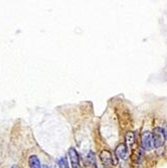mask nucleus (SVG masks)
I'll use <instances>...</instances> for the list:
<instances>
[{
	"label": "nucleus",
	"mask_w": 167,
	"mask_h": 168,
	"mask_svg": "<svg viewBox=\"0 0 167 168\" xmlns=\"http://www.w3.org/2000/svg\"><path fill=\"white\" fill-rule=\"evenodd\" d=\"M68 156H70V160L73 168H82L80 164V156H79V153L76 152L75 148L72 147L68 149Z\"/></svg>",
	"instance_id": "obj_4"
},
{
	"label": "nucleus",
	"mask_w": 167,
	"mask_h": 168,
	"mask_svg": "<svg viewBox=\"0 0 167 168\" xmlns=\"http://www.w3.org/2000/svg\"><path fill=\"white\" fill-rule=\"evenodd\" d=\"M152 141H153V147H155V148L162 147L164 145L165 138H164L162 128H160V127L154 128L153 133H152Z\"/></svg>",
	"instance_id": "obj_1"
},
{
	"label": "nucleus",
	"mask_w": 167,
	"mask_h": 168,
	"mask_svg": "<svg viewBox=\"0 0 167 168\" xmlns=\"http://www.w3.org/2000/svg\"><path fill=\"white\" fill-rule=\"evenodd\" d=\"M57 164H59V168H70L68 167V161L67 157H62L57 160Z\"/></svg>",
	"instance_id": "obj_9"
},
{
	"label": "nucleus",
	"mask_w": 167,
	"mask_h": 168,
	"mask_svg": "<svg viewBox=\"0 0 167 168\" xmlns=\"http://www.w3.org/2000/svg\"><path fill=\"white\" fill-rule=\"evenodd\" d=\"M11 168H18V167H17V166H15V165H14V166H12Z\"/></svg>",
	"instance_id": "obj_11"
},
{
	"label": "nucleus",
	"mask_w": 167,
	"mask_h": 168,
	"mask_svg": "<svg viewBox=\"0 0 167 168\" xmlns=\"http://www.w3.org/2000/svg\"><path fill=\"white\" fill-rule=\"evenodd\" d=\"M100 159H101V161H102V164L106 168H111L115 164L113 156H112V154H111L110 151H108V150L101 151V153H100Z\"/></svg>",
	"instance_id": "obj_2"
},
{
	"label": "nucleus",
	"mask_w": 167,
	"mask_h": 168,
	"mask_svg": "<svg viewBox=\"0 0 167 168\" xmlns=\"http://www.w3.org/2000/svg\"><path fill=\"white\" fill-rule=\"evenodd\" d=\"M142 147L145 150H151L153 148V141H152V133L149 131H146L142 134Z\"/></svg>",
	"instance_id": "obj_3"
},
{
	"label": "nucleus",
	"mask_w": 167,
	"mask_h": 168,
	"mask_svg": "<svg viewBox=\"0 0 167 168\" xmlns=\"http://www.w3.org/2000/svg\"><path fill=\"white\" fill-rule=\"evenodd\" d=\"M115 154L119 159L121 160H126L129 157V150H128L127 145L125 144H119L117 146L116 150H115Z\"/></svg>",
	"instance_id": "obj_5"
},
{
	"label": "nucleus",
	"mask_w": 167,
	"mask_h": 168,
	"mask_svg": "<svg viewBox=\"0 0 167 168\" xmlns=\"http://www.w3.org/2000/svg\"><path fill=\"white\" fill-rule=\"evenodd\" d=\"M126 142H127V144L129 146H132L133 143H134V140H135V136H134V133L133 132H128L127 134H126Z\"/></svg>",
	"instance_id": "obj_8"
},
{
	"label": "nucleus",
	"mask_w": 167,
	"mask_h": 168,
	"mask_svg": "<svg viewBox=\"0 0 167 168\" xmlns=\"http://www.w3.org/2000/svg\"><path fill=\"white\" fill-rule=\"evenodd\" d=\"M162 130H163V134H164V138H165V140H167V125L162 129Z\"/></svg>",
	"instance_id": "obj_10"
},
{
	"label": "nucleus",
	"mask_w": 167,
	"mask_h": 168,
	"mask_svg": "<svg viewBox=\"0 0 167 168\" xmlns=\"http://www.w3.org/2000/svg\"><path fill=\"white\" fill-rule=\"evenodd\" d=\"M29 162V167L30 168H42V164H40L39 159L37 158L36 155H31L28 159Z\"/></svg>",
	"instance_id": "obj_7"
},
{
	"label": "nucleus",
	"mask_w": 167,
	"mask_h": 168,
	"mask_svg": "<svg viewBox=\"0 0 167 168\" xmlns=\"http://www.w3.org/2000/svg\"><path fill=\"white\" fill-rule=\"evenodd\" d=\"M85 164L89 168H96V157L93 151H90L88 155L85 157Z\"/></svg>",
	"instance_id": "obj_6"
}]
</instances>
